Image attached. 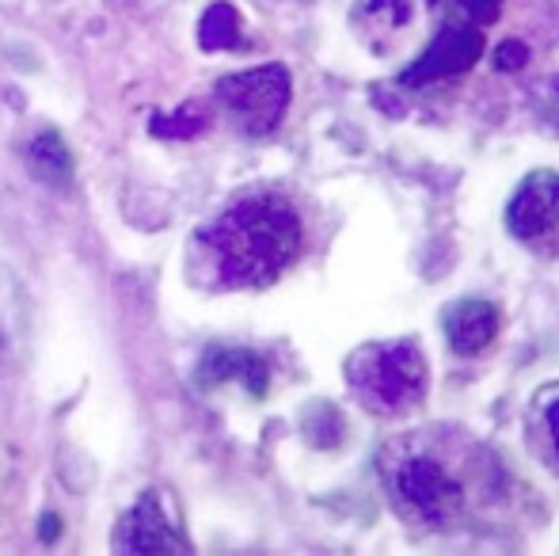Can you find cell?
Returning <instances> with one entry per match:
<instances>
[{
  "label": "cell",
  "mask_w": 559,
  "mask_h": 556,
  "mask_svg": "<svg viewBox=\"0 0 559 556\" xmlns=\"http://www.w3.org/2000/svg\"><path fill=\"white\" fill-rule=\"evenodd\" d=\"M301 217L278 194H248L206 229L225 286H271L301 256Z\"/></svg>",
  "instance_id": "cell-1"
},
{
  "label": "cell",
  "mask_w": 559,
  "mask_h": 556,
  "mask_svg": "<svg viewBox=\"0 0 559 556\" xmlns=\"http://www.w3.org/2000/svg\"><path fill=\"white\" fill-rule=\"evenodd\" d=\"M389 488L400 511L412 514L419 527L445 530L468 514L472 488L464 481V465H456L453 453L423 442V438H400L392 442L389 458Z\"/></svg>",
  "instance_id": "cell-2"
},
{
  "label": "cell",
  "mask_w": 559,
  "mask_h": 556,
  "mask_svg": "<svg viewBox=\"0 0 559 556\" xmlns=\"http://www.w3.org/2000/svg\"><path fill=\"white\" fill-rule=\"evenodd\" d=\"M350 381L373 412H407L427 397L430 370L419 343L396 340L354 355Z\"/></svg>",
  "instance_id": "cell-3"
},
{
  "label": "cell",
  "mask_w": 559,
  "mask_h": 556,
  "mask_svg": "<svg viewBox=\"0 0 559 556\" xmlns=\"http://www.w3.org/2000/svg\"><path fill=\"white\" fill-rule=\"evenodd\" d=\"M217 99L228 107L236 127L251 138H266L278 130L289 107V73L282 66H259L217 81Z\"/></svg>",
  "instance_id": "cell-4"
},
{
  "label": "cell",
  "mask_w": 559,
  "mask_h": 556,
  "mask_svg": "<svg viewBox=\"0 0 559 556\" xmlns=\"http://www.w3.org/2000/svg\"><path fill=\"white\" fill-rule=\"evenodd\" d=\"M507 229L530 252L559 260V176L533 171L507 202Z\"/></svg>",
  "instance_id": "cell-5"
},
{
  "label": "cell",
  "mask_w": 559,
  "mask_h": 556,
  "mask_svg": "<svg viewBox=\"0 0 559 556\" xmlns=\"http://www.w3.org/2000/svg\"><path fill=\"white\" fill-rule=\"evenodd\" d=\"M479 54H484V35H479L476 23H449L442 35L423 50V58L400 73V84L423 88L430 81H449L456 73H468L479 61Z\"/></svg>",
  "instance_id": "cell-6"
},
{
  "label": "cell",
  "mask_w": 559,
  "mask_h": 556,
  "mask_svg": "<svg viewBox=\"0 0 559 556\" xmlns=\"http://www.w3.org/2000/svg\"><path fill=\"white\" fill-rule=\"evenodd\" d=\"M442 328H445V340L456 355L472 358L479 351H487L502 332V312L495 301L487 297H461L445 309L442 317Z\"/></svg>",
  "instance_id": "cell-7"
},
{
  "label": "cell",
  "mask_w": 559,
  "mask_h": 556,
  "mask_svg": "<svg viewBox=\"0 0 559 556\" xmlns=\"http://www.w3.org/2000/svg\"><path fill=\"white\" fill-rule=\"evenodd\" d=\"M202 381L206 386H240L243 393L263 397L271 386V366L263 355L243 347H210L202 358Z\"/></svg>",
  "instance_id": "cell-8"
},
{
  "label": "cell",
  "mask_w": 559,
  "mask_h": 556,
  "mask_svg": "<svg viewBox=\"0 0 559 556\" xmlns=\"http://www.w3.org/2000/svg\"><path fill=\"white\" fill-rule=\"evenodd\" d=\"M118 549H126V553H183L187 545L179 542L171 522L164 519L160 504H156L153 496H145L122 522H118Z\"/></svg>",
  "instance_id": "cell-9"
},
{
  "label": "cell",
  "mask_w": 559,
  "mask_h": 556,
  "mask_svg": "<svg viewBox=\"0 0 559 556\" xmlns=\"http://www.w3.org/2000/svg\"><path fill=\"white\" fill-rule=\"evenodd\" d=\"M412 23H415L412 0H361V8L354 12V27H358V35L377 54H384L392 43H400L412 31Z\"/></svg>",
  "instance_id": "cell-10"
},
{
  "label": "cell",
  "mask_w": 559,
  "mask_h": 556,
  "mask_svg": "<svg viewBox=\"0 0 559 556\" xmlns=\"http://www.w3.org/2000/svg\"><path fill=\"white\" fill-rule=\"evenodd\" d=\"M199 43L202 50H236L243 43L240 38V15H236L233 4H214L206 12L199 27Z\"/></svg>",
  "instance_id": "cell-11"
},
{
  "label": "cell",
  "mask_w": 559,
  "mask_h": 556,
  "mask_svg": "<svg viewBox=\"0 0 559 556\" xmlns=\"http://www.w3.org/2000/svg\"><path fill=\"white\" fill-rule=\"evenodd\" d=\"M206 122H210L206 107H202V104H183V107H176L171 115H153L148 130H153L156 138H176V141H183V138L202 134V130H206Z\"/></svg>",
  "instance_id": "cell-12"
},
{
  "label": "cell",
  "mask_w": 559,
  "mask_h": 556,
  "mask_svg": "<svg viewBox=\"0 0 559 556\" xmlns=\"http://www.w3.org/2000/svg\"><path fill=\"white\" fill-rule=\"evenodd\" d=\"M31 156V168H35V176L50 179V184H66L69 179V153L66 145L58 141V134H43L31 141L27 149Z\"/></svg>",
  "instance_id": "cell-13"
},
{
  "label": "cell",
  "mask_w": 559,
  "mask_h": 556,
  "mask_svg": "<svg viewBox=\"0 0 559 556\" xmlns=\"http://www.w3.org/2000/svg\"><path fill=\"white\" fill-rule=\"evenodd\" d=\"M456 4V12L464 15L468 23H495L499 20V12H502V0H453Z\"/></svg>",
  "instance_id": "cell-14"
},
{
  "label": "cell",
  "mask_w": 559,
  "mask_h": 556,
  "mask_svg": "<svg viewBox=\"0 0 559 556\" xmlns=\"http://www.w3.org/2000/svg\"><path fill=\"white\" fill-rule=\"evenodd\" d=\"M530 61V50H525V43H502L499 54H495V69H502V73H518V69Z\"/></svg>",
  "instance_id": "cell-15"
},
{
  "label": "cell",
  "mask_w": 559,
  "mask_h": 556,
  "mask_svg": "<svg viewBox=\"0 0 559 556\" xmlns=\"http://www.w3.org/2000/svg\"><path fill=\"white\" fill-rule=\"evenodd\" d=\"M540 419H545V435H548V446H552L556 461H559V393L552 401H545V412H540Z\"/></svg>",
  "instance_id": "cell-16"
}]
</instances>
